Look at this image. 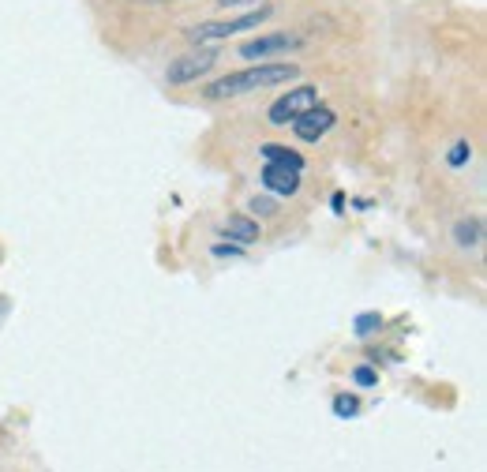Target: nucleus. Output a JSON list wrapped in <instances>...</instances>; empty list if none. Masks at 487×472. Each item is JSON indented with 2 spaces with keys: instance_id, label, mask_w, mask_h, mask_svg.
Masks as SVG:
<instances>
[{
  "instance_id": "obj_5",
  "label": "nucleus",
  "mask_w": 487,
  "mask_h": 472,
  "mask_svg": "<svg viewBox=\"0 0 487 472\" xmlns=\"http://www.w3.org/2000/svg\"><path fill=\"white\" fill-rule=\"evenodd\" d=\"M303 45V35H293V30H273V35H259V38H252V42H244L240 45V56L244 60H273V56H285V53H293V49H300Z\"/></svg>"
},
{
  "instance_id": "obj_11",
  "label": "nucleus",
  "mask_w": 487,
  "mask_h": 472,
  "mask_svg": "<svg viewBox=\"0 0 487 472\" xmlns=\"http://www.w3.org/2000/svg\"><path fill=\"white\" fill-rule=\"evenodd\" d=\"M379 330H383V315H379V311L356 315V323H353V334H356V337H372V334H379Z\"/></svg>"
},
{
  "instance_id": "obj_12",
  "label": "nucleus",
  "mask_w": 487,
  "mask_h": 472,
  "mask_svg": "<svg viewBox=\"0 0 487 472\" xmlns=\"http://www.w3.org/2000/svg\"><path fill=\"white\" fill-rule=\"evenodd\" d=\"M360 413V397L356 394H338L333 397V417L338 420H353Z\"/></svg>"
},
{
  "instance_id": "obj_6",
  "label": "nucleus",
  "mask_w": 487,
  "mask_h": 472,
  "mask_svg": "<svg viewBox=\"0 0 487 472\" xmlns=\"http://www.w3.org/2000/svg\"><path fill=\"white\" fill-rule=\"evenodd\" d=\"M333 124H338V113L333 109H326V105H312L308 113H300L296 120H293V132H296V139H303V143H319Z\"/></svg>"
},
{
  "instance_id": "obj_16",
  "label": "nucleus",
  "mask_w": 487,
  "mask_h": 472,
  "mask_svg": "<svg viewBox=\"0 0 487 472\" xmlns=\"http://www.w3.org/2000/svg\"><path fill=\"white\" fill-rule=\"evenodd\" d=\"M252 210H255L259 217H270V214H278V206H273L270 199H252Z\"/></svg>"
},
{
  "instance_id": "obj_10",
  "label": "nucleus",
  "mask_w": 487,
  "mask_h": 472,
  "mask_svg": "<svg viewBox=\"0 0 487 472\" xmlns=\"http://www.w3.org/2000/svg\"><path fill=\"white\" fill-rule=\"evenodd\" d=\"M453 240H458L462 247H476L483 240V226H480V217H462L458 226H453Z\"/></svg>"
},
{
  "instance_id": "obj_14",
  "label": "nucleus",
  "mask_w": 487,
  "mask_h": 472,
  "mask_svg": "<svg viewBox=\"0 0 487 472\" xmlns=\"http://www.w3.org/2000/svg\"><path fill=\"white\" fill-rule=\"evenodd\" d=\"M353 383L356 387H379V371L368 367V364H360V367H353Z\"/></svg>"
},
{
  "instance_id": "obj_2",
  "label": "nucleus",
  "mask_w": 487,
  "mask_h": 472,
  "mask_svg": "<svg viewBox=\"0 0 487 472\" xmlns=\"http://www.w3.org/2000/svg\"><path fill=\"white\" fill-rule=\"evenodd\" d=\"M270 15H273V8H270V5H259L255 12H244V15H236V19L195 23V26H188V30H184V35H188V42H192V45H214V42L236 38L240 30H259V26H263Z\"/></svg>"
},
{
  "instance_id": "obj_9",
  "label": "nucleus",
  "mask_w": 487,
  "mask_h": 472,
  "mask_svg": "<svg viewBox=\"0 0 487 472\" xmlns=\"http://www.w3.org/2000/svg\"><path fill=\"white\" fill-rule=\"evenodd\" d=\"M259 154L266 157L270 166H289V169H300V173H303V154L289 150L285 143H263V146H259Z\"/></svg>"
},
{
  "instance_id": "obj_18",
  "label": "nucleus",
  "mask_w": 487,
  "mask_h": 472,
  "mask_svg": "<svg viewBox=\"0 0 487 472\" xmlns=\"http://www.w3.org/2000/svg\"><path fill=\"white\" fill-rule=\"evenodd\" d=\"M150 5H169V0H150Z\"/></svg>"
},
{
  "instance_id": "obj_1",
  "label": "nucleus",
  "mask_w": 487,
  "mask_h": 472,
  "mask_svg": "<svg viewBox=\"0 0 487 472\" xmlns=\"http://www.w3.org/2000/svg\"><path fill=\"white\" fill-rule=\"evenodd\" d=\"M293 79H300V68L289 65V60H259L252 68H240V72L214 79L203 94H206V102H229V98H244V94H255V90L285 86Z\"/></svg>"
},
{
  "instance_id": "obj_8",
  "label": "nucleus",
  "mask_w": 487,
  "mask_h": 472,
  "mask_svg": "<svg viewBox=\"0 0 487 472\" xmlns=\"http://www.w3.org/2000/svg\"><path fill=\"white\" fill-rule=\"evenodd\" d=\"M222 233H225V240H236L240 247H248V244H255L263 236L259 222H255V217H248V214H229Z\"/></svg>"
},
{
  "instance_id": "obj_13",
  "label": "nucleus",
  "mask_w": 487,
  "mask_h": 472,
  "mask_svg": "<svg viewBox=\"0 0 487 472\" xmlns=\"http://www.w3.org/2000/svg\"><path fill=\"white\" fill-rule=\"evenodd\" d=\"M469 157H472V143H469V139H458V143H453V150L446 154V162H450L453 169H462Z\"/></svg>"
},
{
  "instance_id": "obj_7",
  "label": "nucleus",
  "mask_w": 487,
  "mask_h": 472,
  "mask_svg": "<svg viewBox=\"0 0 487 472\" xmlns=\"http://www.w3.org/2000/svg\"><path fill=\"white\" fill-rule=\"evenodd\" d=\"M263 187L273 196H296L300 192V169L289 166H263Z\"/></svg>"
},
{
  "instance_id": "obj_3",
  "label": "nucleus",
  "mask_w": 487,
  "mask_h": 472,
  "mask_svg": "<svg viewBox=\"0 0 487 472\" xmlns=\"http://www.w3.org/2000/svg\"><path fill=\"white\" fill-rule=\"evenodd\" d=\"M214 68H218V53L206 49V45H195L192 53L169 60L165 83H169V86H188V83H199L203 75H210Z\"/></svg>"
},
{
  "instance_id": "obj_4",
  "label": "nucleus",
  "mask_w": 487,
  "mask_h": 472,
  "mask_svg": "<svg viewBox=\"0 0 487 472\" xmlns=\"http://www.w3.org/2000/svg\"><path fill=\"white\" fill-rule=\"evenodd\" d=\"M312 105H319V86L303 83V86H293L289 94H282V98L270 105L266 120L273 124V128H289V124H293L300 113H308Z\"/></svg>"
},
{
  "instance_id": "obj_15",
  "label": "nucleus",
  "mask_w": 487,
  "mask_h": 472,
  "mask_svg": "<svg viewBox=\"0 0 487 472\" xmlns=\"http://www.w3.org/2000/svg\"><path fill=\"white\" fill-rule=\"evenodd\" d=\"M210 251H214L218 259H225V256H244V247H240V244H214Z\"/></svg>"
},
{
  "instance_id": "obj_17",
  "label": "nucleus",
  "mask_w": 487,
  "mask_h": 472,
  "mask_svg": "<svg viewBox=\"0 0 487 472\" xmlns=\"http://www.w3.org/2000/svg\"><path fill=\"white\" fill-rule=\"evenodd\" d=\"M214 5H218L222 12H229V8H248V5H259V0H214Z\"/></svg>"
}]
</instances>
